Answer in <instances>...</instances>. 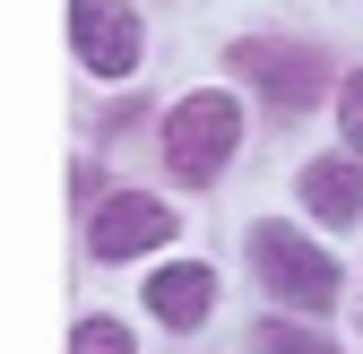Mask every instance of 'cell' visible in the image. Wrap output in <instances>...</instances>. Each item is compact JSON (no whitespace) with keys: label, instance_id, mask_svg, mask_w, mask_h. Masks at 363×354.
Here are the masks:
<instances>
[{"label":"cell","instance_id":"2","mask_svg":"<svg viewBox=\"0 0 363 354\" xmlns=\"http://www.w3.org/2000/svg\"><path fill=\"white\" fill-rule=\"evenodd\" d=\"M251 259H259L268 294H286L294 312H329V302H337V268H329V251L294 242L286 225H259V234H251Z\"/></svg>","mask_w":363,"mask_h":354},{"label":"cell","instance_id":"1","mask_svg":"<svg viewBox=\"0 0 363 354\" xmlns=\"http://www.w3.org/2000/svg\"><path fill=\"white\" fill-rule=\"evenodd\" d=\"M234 139H242V113H234V96H182L173 104V121H164V164L182 173V182H216L225 173V156H234Z\"/></svg>","mask_w":363,"mask_h":354},{"label":"cell","instance_id":"7","mask_svg":"<svg viewBox=\"0 0 363 354\" xmlns=\"http://www.w3.org/2000/svg\"><path fill=\"white\" fill-rule=\"evenodd\" d=\"M303 207H311V216H329V225H363V164L320 156V164L303 173Z\"/></svg>","mask_w":363,"mask_h":354},{"label":"cell","instance_id":"5","mask_svg":"<svg viewBox=\"0 0 363 354\" xmlns=\"http://www.w3.org/2000/svg\"><path fill=\"white\" fill-rule=\"evenodd\" d=\"M259 86H268V96H277L286 113H303L311 96H320V69H311V52H286V43H242V52H234Z\"/></svg>","mask_w":363,"mask_h":354},{"label":"cell","instance_id":"8","mask_svg":"<svg viewBox=\"0 0 363 354\" xmlns=\"http://www.w3.org/2000/svg\"><path fill=\"white\" fill-rule=\"evenodd\" d=\"M69 354H130V329H121V320H78Z\"/></svg>","mask_w":363,"mask_h":354},{"label":"cell","instance_id":"6","mask_svg":"<svg viewBox=\"0 0 363 354\" xmlns=\"http://www.w3.org/2000/svg\"><path fill=\"white\" fill-rule=\"evenodd\" d=\"M147 302H156V320H164V329H199V320H208V302H216V277L199 268V259H173V268L147 277Z\"/></svg>","mask_w":363,"mask_h":354},{"label":"cell","instance_id":"3","mask_svg":"<svg viewBox=\"0 0 363 354\" xmlns=\"http://www.w3.org/2000/svg\"><path fill=\"white\" fill-rule=\"evenodd\" d=\"M69 35H78V61L96 78H130L139 69V18H130V0H78Z\"/></svg>","mask_w":363,"mask_h":354},{"label":"cell","instance_id":"10","mask_svg":"<svg viewBox=\"0 0 363 354\" xmlns=\"http://www.w3.org/2000/svg\"><path fill=\"white\" fill-rule=\"evenodd\" d=\"M337 113H346V139H354V156H363V69L346 78V96H337Z\"/></svg>","mask_w":363,"mask_h":354},{"label":"cell","instance_id":"4","mask_svg":"<svg viewBox=\"0 0 363 354\" xmlns=\"http://www.w3.org/2000/svg\"><path fill=\"white\" fill-rule=\"evenodd\" d=\"M164 234H173V207H156V199H139V190H121V199L96 207V259H139V251H156Z\"/></svg>","mask_w":363,"mask_h":354},{"label":"cell","instance_id":"9","mask_svg":"<svg viewBox=\"0 0 363 354\" xmlns=\"http://www.w3.org/2000/svg\"><path fill=\"white\" fill-rule=\"evenodd\" d=\"M259 354H337V346H329V337H311V329H286V320H277V329H259Z\"/></svg>","mask_w":363,"mask_h":354}]
</instances>
